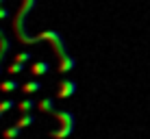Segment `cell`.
I'll list each match as a JSON object with an SVG mask.
<instances>
[{
	"instance_id": "6da1fadb",
	"label": "cell",
	"mask_w": 150,
	"mask_h": 139,
	"mask_svg": "<svg viewBox=\"0 0 150 139\" xmlns=\"http://www.w3.org/2000/svg\"><path fill=\"white\" fill-rule=\"evenodd\" d=\"M54 113H57V117L61 120V128L57 133H52V137L63 139V137H68L72 133V128H74V117H72V113H65V111H54Z\"/></svg>"
},
{
	"instance_id": "7a4b0ae2",
	"label": "cell",
	"mask_w": 150,
	"mask_h": 139,
	"mask_svg": "<svg viewBox=\"0 0 150 139\" xmlns=\"http://www.w3.org/2000/svg\"><path fill=\"white\" fill-rule=\"evenodd\" d=\"M76 91V85L72 83V80H63V83L59 85V98H68V96H72Z\"/></svg>"
},
{
	"instance_id": "3957f363",
	"label": "cell",
	"mask_w": 150,
	"mask_h": 139,
	"mask_svg": "<svg viewBox=\"0 0 150 139\" xmlns=\"http://www.w3.org/2000/svg\"><path fill=\"white\" fill-rule=\"evenodd\" d=\"M41 89V85L37 83V80H30V83H24L22 85V91L24 94H35V91H39Z\"/></svg>"
},
{
	"instance_id": "277c9868",
	"label": "cell",
	"mask_w": 150,
	"mask_h": 139,
	"mask_svg": "<svg viewBox=\"0 0 150 139\" xmlns=\"http://www.w3.org/2000/svg\"><path fill=\"white\" fill-rule=\"evenodd\" d=\"M39 111H46V113H54V102L50 100V98H46V100H41L39 102Z\"/></svg>"
},
{
	"instance_id": "5b68a950",
	"label": "cell",
	"mask_w": 150,
	"mask_h": 139,
	"mask_svg": "<svg viewBox=\"0 0 150 139\" xmlns=\"http://www.w3.org/2000/svg\"><path fill=\"white\" fill-rule=\"evenodd\" d=\"M48 70H50V65L46 63V61H41V63H35V65H33V70H30V72L39 76V74H46V72H48Z\"/></svg>"
},
{
	"instance_id": "8992f818",
	"label": "cell",
	"mask_w": 150,
	"mask_h": 139,
	"mask_svg": "<svg viewBox=\"0 0 150 139\" xmlns=\"http://www.w3.org/2000/svg\"><path fill=\"white\" fill-rule=\"evenodd\" d=\"M20 131H22L20 126H11V128H7V131H4L2 135H4V139H15V137L20 135Z\"/></svg>"
},
{
	"instance_id": "52a82bcc",
	"label": "cell",
	"mask_w": 150,
	"mask_h": 139,
	"mask_svg": "<svg viewBox=\"0 0 150 139\" xmlns=\"http://www.w3.org/2000/svg\"><path fill=\"white\" fill-rule=\"evenodd\" d=\"M30 124H35V117H33V115H26V113H24V117H20V122H18V126H20V128L30 126Z\"/></svg>"
},
{
	"instance_id": "ba28073f",
	"label": "cell",
	"mask_w": 150,
	"mask_h": 139,
	"mask_svg": "<svg viewBox=\"0 0 150 139\" xmlns=\"http://www.w3.org/2000/svg\"><path fill=\"white\" fill-rule=\"evenodd\" d=\"M0 89L2 91H15L18 89V83H15V80H4V83L0 85Z\"/></svg>"
},
{
	"instance_id": "9c48e42d",
	"label": "cell",
	"mask_w": 150,
	"mask_h": 139,
	"mask_svg": "<svg viewBox=\"0 0 150 139\" xmlns=\"http://www.w3.org/2000/svg\"><path fill=\"white\" fill-rule=\"evenodd\" d=\"M18 107H20V111H22V113H28V111L35 107V102H33V100H24V102H20Z\"/></svg>"
},
{
	"instance_id": "30bf717a",
	"label": "cell",
	"mask_w": 150,
	"mask_h": 139,
	"mask_svg": "<svg viewBox=\"0 0 150 139\" xmlns=\"http://www.w3.org/2000/svg\"><path fill=\"white\" fill-rule=\"evenodd\" d=\"M13 107H15L13 100H2L0 102V111H9V109H13Z\"/></svg>"
},
{
	"instance_id": "8fae6325",
	"label": "cell",
	"mask_w": 150,
	"mask_h": 139,
	"mask_svg": "<svg viewBox=\"0 0 150 139\" xmlns=\"http://www.w3.org/2000/svg\"><path fill=\"white\" fill-rule=\"evenodd\" d=\"M22 70H24V65H22V63H13L11 68H9V74H20Z\"/></svg>"
},
{
	"instance_id": "7c38bea8",
	"label": "cell",
	"mask_w": 150,
	"mask_h": 139,
	"mask_svg": "<svg viewBox=\"0 0 150 139\" xmlns=\"http://www.w3.org/2000/svg\"><path fill=\"white\" fill-rule=\"evenodd\" d=\"M0 115H2V111H0Z\"/></svg>"
},
{
	"instance_id": "4fadbf2b",
	"label": "cell",
	"mask_w": 150,
	"mask_h": 139,
	"mask_svg": "<svg viewBox=\"0 0 150 139\" xmlns=\"http://www.w3.org/2000/svg\"><path fill=\"white\" fill-rule=\"evenodd\" d=\"M0 2H2V0H0Z\"/></svg>"
}]
</instances>
